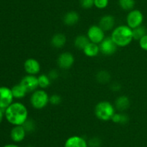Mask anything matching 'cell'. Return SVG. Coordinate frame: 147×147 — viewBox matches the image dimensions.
Segmentation results:
<instances>
[{"label":"cell","instance_id":"1","mask_svg":"<svg viewBox=\"0 0 147 147\" xmlns=\"http://www.w3.org/2000/svg\"><path fill=\"white\" fill-rule=\"evenodd\" d=\"M7 120L13 125H22L28 119V110L21 102H12L4 110Z\"/></svg>","mask_w":147,"mask_h":147},{"label":"cell","instance_id":"2","mask_svg":"<svg viewBox=\"0 0 147 147\" xmlns=\"http://www.w3.org/2000/svg\"><path fill=\"white\" fill-rule=\"evenodd\" d=\"M111 37L118 47H126L134 40L132 29L124 24L119 25L112 31Z\"/></svg>","mask_w":147,"mask_h":147},{"label":"cell","instance_id":"3","mask_svg":"<svg viewBox=\"0 0 147 147\" xmlns=\"http://www.w3.org/2000/svg\"><path fill=\"white\" fill-rule=\"evenodd\" d=\"M94 113L96 118L100 120H110L115 114L114 106L108 101H100L95 107Z\"/></svg>","mask_w":147,"mask_h":147},{"label":"cell","instance_id":"4","mask_svg":"<svg viewBox=\"0 0 147 147\" xmlns=\"http://www.w3.org/2000/svg\"><path fill=\"white\" fill-rule=\"evenodd\" d=\"M50 102L48 94L42 89H36L30 97V104L36 110H42L45 108Z\"/></svg>","mask_w":147,"mask_h":147},{"label":"cell","instance_id":"5","mask_svg":"<svg viewBox=\"0 0 147 147\" xmlns=\"http://www.w3.org/2000/svg\"><path fill=\"white\" fill-rule=\"evenodd\" d=\"M144 21V15L140 10H132L129 11L126 16V23L131 29H134L136 27L142 25Z\"/></svg>","mask_w":147,"mask_h":147},{"label":"cell","instance_id":"6","mask_svg":"<svg viewBox=\"0 0 147 147\" xmlns=\"http://www.w3.org/2000/svg\"><path fill=\"white\" fill-rule=\"evenodd\" d=\"M87 37L90 42L99 45L105 38L104 31L99 25H92L88 28L87 32Z\"/></svg>","mask_w":147,"mask_h":147},{"label":"cell","instance_id":"7","mask_svg":"<svg viewBox=\"0 0 147 147\" xmlns=\"http://www.w3.org/2000/svg\"><path fill=\"white\" fill-rule=\"evenodd\" d=\"M11 89L7 86H0V109L5 110L13 102Z\"/></svg>","mask_w":147,"mask_h":147},{"label":"cell","instance_id":"8","mask_svg":"<svg viewBox=\"0 0 147 147\" xmlns=\"http://www.w3.org/2000/svg\"><path fill=\"white\" fill-rule=\"evenodd\" d=\"M20 84L24 88L27 93L33 92L39 86L38 79L34 75H26L21 79Z\"/></svg>","mask_w":147,"mask_h":147},{"label":"cell","instance_id":"9","mask_svg":"<svg viewBox=\"0 0 147 147\" xmlns=\"http://www.w3.org/2000/svg\"><path fill=\"white\" fill-rule=\"evenodd\" d=\"M74 56L70 52H64L59 55L57 63L59 67L63 70H67L70 69L74 64Z\"/></svg>","mask_w":147,"mask_h":147},{"label":"cell","instance_id":"10","mask_svg":"<svg viewBox=\"0 0 147 147\" xmlns=\"http://www.w3.org/2000/svg\"><path fill=\"white\" fill-rule=\"evenodd\" d=\"M118 46L112 40L111 37H105L104 40L99 44L100 52L106 56H112L116 53Z\"/></svg>","mask_w":147,"mask_h":147},{"label":"cell","instance_id":"11","mask_svg":"<svg viewBox=\"0 0 147 147\" xmlns=\"http://www.w3.org/2000/svg\"><path fill=\"white\" fill-rule=\"evenodd\" d=\"M24 69L29 75H37L40 71V63L36 59L30 58L27 59L24 63Z\"/></svg>","mask_w":147,"mask_h":147},{"label":"cell","instance_id":"12","mask_svg":"<svg viewBox=\"0 0 147 147\" xmlns=\"http://www.w3.org/2000/svg\"><path fill=\"white\" fill-rule=\"evenodd\" d=\"M27 132L23 125H14L10 132V137L14 142H21L25 138Z\"/></svg>","mask_w":147,"mask_h":147},{"label":"cell","instance_id":"13","mask_svg":"<svg viewBox=\"0 0 147 147\" xmlns=\"http://www.w3.org/2000/svg\"><path fill=\"white\" fill-rule=\"evenodd\" d=\"M64 147H88V143L83 137L73 135L66 140Z\"/></svg>","mask_w":147,"mask_h":147},{"label":"cell","instance_id":"14","mask_svg":"<svg viewBox=\"0 0 147 147\" xmlns=\"http://www.w3.org/2000/svg\"><path fill=\"white\" fill-rule=\"evenodd\" d=\"M99 26L103 31H109L112 30L115 25V18L113 15L106 14L100 19Z\"/></svg>","mask_w":147,"mask_h":147},{"label":"cell","instance_id":"15","mask_svg":"<svg viewBox=\"0 0 147 147\" xmlns=\"http://www.w3.org/2000/svg\"><path fill=\"white\" fill-rule=\"evenodd\" d=\"M80 15L76 11L67 12L63 17V22L67 26H73L78 22Z\"/></svg>","mask_w":147,"mask_h":147},{"label":"cell","instance_id":"16","mask_svg":"<svg viewBox=\"0 0 147 147\" xmlns=\"http://www.w3.org/2000/svg\"><path fill=\"white\" fill-rule=\"evenodd\" d=\"M130 106V100L125 95L119 96L115 101V108L120 112H123Z\"/></svg>","mask_w":147,"mask_h":147},{"label":"cell","instance_id":"17","mask_svg":"<svg viewBox=\"0 0 147 147\" xmlns=\"http://www.w3.org/2000/svg\"><path fill=\"white\" fill-rule=\"evenodd\" d=\"M67 39L65 35L62 33H56L51 38V45L55 48H61L65 45Z\"/></svg>","mask_w":147,"mask_h":147},{"label":"cell","instance_id":"18","mask_svg":"<svg viewBox=\"0 0 147 147\" xmlns=\"http://www.w3.org/2000/svg\"><path fill=\"white\" fill-rule=\"evenodd\" d=\"M83 53L88 57H95L100 52L99 45L90 42L83 50Z\"/></svg>","mask_w":147,"mask_h":147},{"label":"cell","instance_id":"19","mask_svg":"<svg viewBox=\"0 0 147 147\" xmlns=\"http://www.w3.org/2000/svg\"><path fill=\"white\" fill-rule=\"evenodd\" d=\"M89 43H90V40L87 36L80 35L77 36L75 39L74 46L79 50H83Z\"/></svg>","mask_w":147,"mask_h":147},{"label":"cell","instance_id":"20","mask_svg":"<svg viewBox=\"0 0 147 147\" xmlns=\"http://www.w3.org/2000/svg\"><path fill=\"white\" fill-rule=\"evenodd\" d=\"M11 89L13 97L16 99H22V98L24 97L27 94V91L24 89V88L20 84H15Z\"/></svg>","mask_w":147,"mask_h":147},{"label":"cell","instance_id":"21","mask_svg":"<svg viewBox=\"0 0 147 147\" xmlns=\"http://www.w3.org/2000/svg\"><path fill=\"white\" fill-rule=\"evenodd\" d=\"M38 79V84L39 87L41 89H46L51 84V79L48 76V75H46L45 74H40V76L37 77Z\"/></svg>","mask_w":147,"mask_h":147},{"label":"cell","instance_id":"22","mask_svg":"<svg viewBox=\"0 0 147 147\" xmlns=\"http://www.w3.org/2000/svg\"><path fill=\"white\" fill-rule=\"evenodd\" d=\"M129 118L126 114L125 113H116L113 115L111 118V120L115 123L125 124L128 122Z\"/></svg>","mask_w":147,"mask_h":147},{"label":"cell","instance_id":"23","mask_svg":"<svg viewBox=\"0 0 147 147\" xmlns=\"http://www.w3.org/2000/svg\"><path fill=\"white\" fill-rule=\"evenodd\" d=\"M132 34H133V39L136 40H139L142 37L146 35V30L144 26L141 25L139 27L132 30Z\"/></svg>","mask_w":147,"mask_h":147},{"label":"cell","instance_id":"24","mask_svg":"<svg viewBox=\"0 0 147 147\" xmlns=\"http://www.w3.org/2000/svg\"><path fill=\"white\" fill-rule=\"evenodd\" d=\"M119 4L122 10L125 11H131L135 5L134 0H119Z\"/></svg>","mask_w":147,"mask_h":147},{"label":"cell","instance_id":"25","mask_svg":"<svg viewBox=\"0 0 147 147\" xmlns=\"http://www.w3.org/2000/svg\"><path fill=\"white\" fill-rule=\"evenodd\" d=\"M96 79L100 83H106L111 79L110 74L106 71H100L96 74Z\"/></svg>","mask_w":147,"mask_h":147},{"label":"cell","instance_id":"26","mask_svg":"<svg viewBox=\"0 0 147 147\" xmlns=\"http://www.w3.org/2000/svg\"><path fill=\"white\" fill-rule=\"evenodd\" d=\"M22 125L27 133L32 132L34 131V128H35V124H34V121L32 120V119H29V118L24 122Z\"/></svg>","mask_w":147,"mask_h":147},{"label":"cell","instance_id":"27","mask_svg":"<svg viewBox=\"0 0 147 147\" xmlns=\"http://www.w3.org/2000/svg\"><path fill=\"white\" fill-rule=\"evenodd\" d=\"M109 5V0H94V6L98 9H105Z\"/></svg>","mask_w":147,"mask_h":147},{"label":"cell","instance_id":"28","mask_svg":"<svg viewBox=\"0 0 147 147\" xmlns=\"http://www.w3.org/2000/svg\"><path fill=\"white\" fill-rule=\"evenodd\" d=\"M80 4L82 8L88 10L94 6V0H80Z\"/></svg>","mask_w":147,"mask_h":147},{"label":"cell","instance_id":"29","mask_svg":"<svg viewBox=\"0 0 147 147\" xmlns=\"http://www.w3.org/2000/svg\"><path fill=\"white\" fill-rule=\"evenodd\" d=\"M62 101V97L59 95L55 94L50 97V103L53 105H58Z\"/></svg>","mask_w":147,"mask_h":147},{"label":"cell","instance_id":"30","mask_svg":"<svg viewBox=\"0 0 147 147\" xmlns=\"http://www.w3.org/2000/svg\"><path fill=\"white\" fill-rule=\"evenodd\" d=\"M139 41L141 48L144 50H147V34L142 37Z\"/></svg>","mask_w":147,"mask_h":147},{"label":"cell","instance_id":"31","mask_svg":"<svg viewBox=\"0 0 147 147\" xmlns=\"http://www.w3.org/2000/svg\"><path fill=\"white\" fill-rule=\"evenodd\" d=\"M58 76H59L58 71L55 70V69H53V70L50 71L48 74V76L50 77V79H51V81L57 79V78H58Z\"/></svg>","mask_w":147,"mask_h":147},{"label":"cell","instance_id":"32","mask_svg":"<svg viewBox=\"0 0 147 147\" xmlns=\"http://www.w3.org/2000/svg\"><path fill=\"white\" fill-rule=\"evenodd\" d=\"M90 144L93 147H96L100 144V140L98 138H93L90 141Z\"/></svg>","mask_w":147,"mask_h":147},{"label":"cell","instance_id":"33","mask_svg":"<svg viewBox=\"0 0 147 147\" xmlns=\"http://www.w3.org/2000/svg\"><path fill=\"white\" fill-rule=\"evenodd\" d=\"M4 112H3V110L0 109V123L2 122L3 118H4Z\"/></svg>","mask_w":147,"mask_h":147},{"label":"cell","instance_id":"34","mask_svg":"<svg viewBox=\"0 0 147 147\" xmlns=\"http://www.w3.org/2000/svg\"><path fill=\"white\" fill-rule=\"evenodd\" d=\"M4 147H20V146L16 145V144H7V145L4 146Z\"/></svg>","mask_w":147,"mask_h":147},{"label":"cell","instance_id":"35","mask_svg":"<svg viewBox=\"0 0 147 147\" xmlns=\"http://www.w3.org/2000/svg\"><path fill=\"white\" fill-rule=\"evenodd\" d=\"M28 147H32V146H28Z\"/></svg>","mask_w":147,"mask_h":147}]
</instances>
